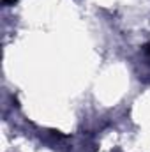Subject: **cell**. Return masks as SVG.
<instances>
[{"mask_svg": "<svg viewBox=\"0 0 150 152\" xmlns=\"http://www.w3.org/2000/svg\"><path fill=\"white\" fill-rule=\"evenodd\" d=\"M4 2H5V4H9V2H12V0H4Z\"/></svg>", "mask_w": 150, "mask_h": 152, "instance_id": "cell-1", "label": "cell"}]
</instances>
